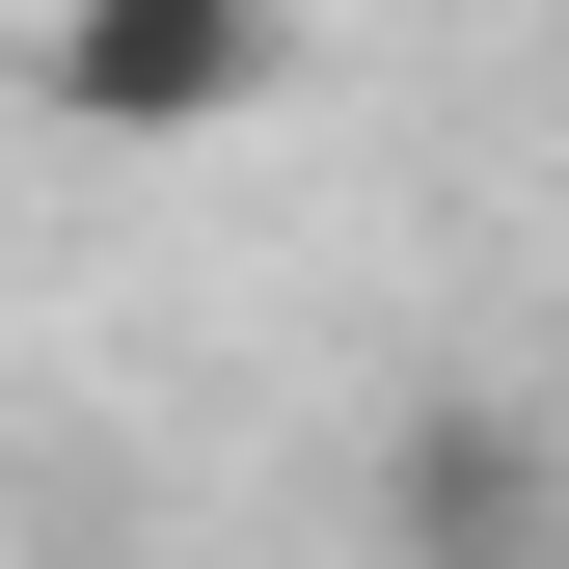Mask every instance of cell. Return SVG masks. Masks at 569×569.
<instances>
[{"label":"cell","instance_id":"obj_1","mask_svg":"<svg viewBox=\"0 0 569 569\" xmlns=\"http://www.w3.org/2000/svg\"><path fill=\"white\" fill-rule=\"evenodd\" d=\"M28 109L54 136H218V109H271V0H54L28 28Z\"/></svg>","mask_w":569,"mask_h":569}]
</instances>
